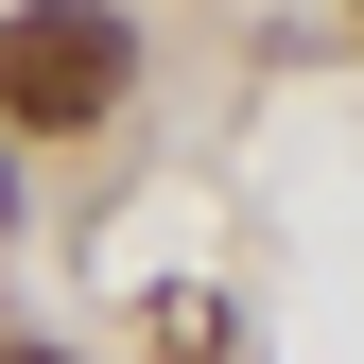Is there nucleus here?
I'll return each instance as SVG.
<instances>
[{
	"mask_svg": "<svg viewBox=\"0 0 364 364\" xmlns=\"http://www.w3.org/2000/svg\"><path fill=\"white\" fill-rule=\"evenodd\" d=\"M122 87H139V35H122L105 0H35V18L0 35V105H18L35 139H70V122H105Z\"/></svg>",
	"mask_w": 364,
	"mask_h": 364,
	"instance_id": "1",
	"label": "nucleus"
},
{
	"mask_svg": "<svg viewBox=\"0 0 364 364\" xmlns=\"http://www.w3.org/2000/svg\"><path fill=\"white\" fill-rule=\"evenodd\" d=\"M18 364H53V347H18Z\"/></svg>",
	"mask_w": 364,
	"mask_h": 364,
	"instance_id": "2",
	"label": "nucleus"
}]
</instances>
